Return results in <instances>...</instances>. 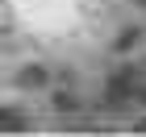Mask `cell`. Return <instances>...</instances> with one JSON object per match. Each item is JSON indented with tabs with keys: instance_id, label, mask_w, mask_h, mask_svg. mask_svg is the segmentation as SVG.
Segmentation results:
<instances>
[{
	"instance_id": "cell-1",
	"label": "cell",
	"mask_w": 146,
	"mask_h": 137,
	"mask_svg": "<svg viewBox=\"0 0 146 137\" xmlns=\"http://www.w3.org/2000/svg\"><path fill=\"white\" fill-rule=\"evenodd\" d=\"M17 87H25V91H42V87H50V71H46L42 62H29V67L17 71Z\"/></svg>"
},
{
	"instance_id": "cell-6",
	"label": "cell",
	"mask_w": 146,
	"mask_h": 137,
	"mask_svg": "<svg viewBox=\"0 0 146 137\" xmlns=\"http://www.w3.org/2000/svg\"><path fill=\"white\" fill-rule=\"evenodd\" d=\"M142 100H146V91H142Z\"/></svg>"
},
{
	"instance_id": "cell-5",
	"label": "cell",
	"mask_w": 146,
	"mask_h": 137,
	"mask_svg": "<svg viewBox=\"0 0 146 137\" xmlns=\"http://www.w3.org/2000/svg\"><path fill=\"white\" fill-rule=\"evenodd\" d=\"M138 37H142V29H129V33H125V37H121V42H117V50H129V46H134V42H138Z\"/></svg>"
},
{
	"instance_id": "cell-3",
	"label": "cell",
	"mask_w": 146,
	"mask_h": 137,
	"mask_svg": "<svg viewBox=\"0 0 146 137\" xmlns=\"http://www.w3.org/2000/svg\"><path fill=\"white\" fill-rule=\"evenodd\" d=\"M125 100H129V79L125 75L109 79V104H125Z\"/></svg>"
},
{
	"instance_id": "cell-4",
	"label": "cell",
	"mask_w": 146,
	"mask_h": 137,
	"mask_svg": "<svg viewBox=\"0 0 146 137\" xmlns=\"http://www.w3.org/2000/svg\"><path fill=\"white\" fill-rule=\"evenodd\" d=\"M54 104L58 108H79V100L71 96V91H54Z\"/></svg>"
},
{
	"instance_id": "cell-2",
	"label": "cell",
	"mask_w": 146,
	"mask_h": 137,
	"mask_svg": "<svg viewBox=\"0 0 146 137\" xmlns=\"http://www.w3.org/2000/svg\"><path fill=\"white\" fill-rule=\"evenodd\" d=\"M25 125H29V121H25V112H21V108L0 104V133H21Z\"/></svg>"
},
{
	"instance_id": "cell-7",
	"label": "cell",
	"mask_w": 146,
	"mask_h": 137,
	"mask_svg": "<svg viewBox=\"0 0 146 137\" xmlns=\"http://www.w3.org/2000/svg\"><path fill=\"white\" fill-rule=\"evenodd\" d=\"M142 33H146V29H142Z\"/></svg>"
}]
</instances>
